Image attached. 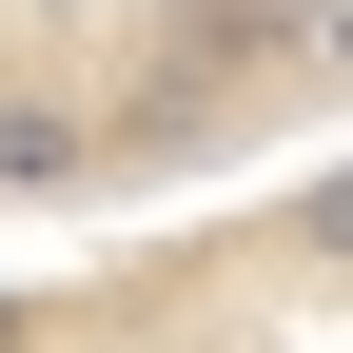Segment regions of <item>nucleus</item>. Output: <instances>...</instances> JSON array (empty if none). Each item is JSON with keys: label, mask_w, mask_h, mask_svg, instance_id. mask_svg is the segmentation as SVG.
Wrapping results in <instances>:
<instances>
[{"label": "nucleus", "mask_w": 353, "mask_h": 353, "mask_svg": "<svg viewBox=\"0 0 353 353\" xmlns=\"http://www.w3.org/2000/svg\"><path fill=\"white\" fill-rule=\"evenodd\" d=\"M79 176H99V118L59 79H0V196H79Z\"/></svg>", "instance_id": "nucleus-1"}, {"label": "nucleus", "mask_w": 353, "mask_h": 353, "mask_svg": "<svg viewBox=\"0 0 353 353\" xmlns=\"http://www.w3.org/2000/svg\"><path fill=\"white\" fill-rule=\"evenodd\" d=\"M0 353H39V314H20V294H0Z\"/></svg>", "instance_id": "nucleus-2"}]
</instances>
